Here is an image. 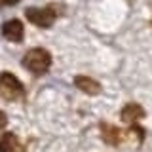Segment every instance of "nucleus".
Wrapping results in <instances>:
<instances>
[{
  "label": "nucleus",
  "instance_id": "obj_1",
  "mask_svg": "<svg viewBox=\"0 0 152 152\" xmlns=\"http://www.w3.org/2000/svg\"><path fill=\"white\" fill-rule=\"evenodd\" d=\"M23 66L27 70H31L32 74H46L51 66V53L44 48L28 50L23 55Z\"/></svg>",
  "mask_w": 152,
  "mask_h": 152
},
{
  "label": "nucleus",
  "instance_id": "obj_2",
  "mask_svg": "<svg viewBox=\"0 0 152 152\" xmlns=\"http://www.w3.org/2000/svg\"><path fill=\"white\" fill-rule=\"evenodd\" d=\"M27 19L32 25L40 27V28H48L55 23V19L59 17V10L57 6H46V8H27L25 10Z\"/></svg>",
  "mask_w": 152,
  "mask_h": 152
},
{
  "label": "nucleus",
  "instance_id": "obj_3",
  "mask_svg": "<svg viewBox=\"0 0 152 152\" xmlns=\"http://www.w3.org/2000/svg\"><path fill=\"white\" fill-rule=\"evenodd\" d=\"M0 95L6 101H19L25 95V88L12 72H0Z\"/></svg>",
  "mask_w": 152,
  "mask_h": 152
},
{
  "label": "nucleus",
  "instance_id": "obj_4",
  "mask_svg": "<svg viewBox=\"0 0 152 152\" xmlns=\"http://www.w3.org/2000/svg\"><path fill=\"white\" fill-rule=\"evenodd\" d=\"M2 36L10 42H21L25 38V28L19 19H10L2 25Z\"/></svg>",
  "mask_w": 152,
  "mask_h": 152
},
{
  "label": "nucleus",
  "instance_id": "obj_5",
  "mask_svg": "<svg viewBox=\"0 0 152 152\" xmlns=\"http://www.w3.org/2000/svg\"><path fill=\"white\" fill-rule=\"evenodd\" d=\"M101 135H103V141L112 146H118L122 142H126V131L118 129V127H114L107 122H101Z\"/></svg>",
  "mask_w": 152,
  "mask_h": 152
},
{
  "label": "nucleus",
  "instance_id": "obj_6",
  "mask_svg": "<svg viewBox=\"0 0 152 152\" xmlns=\"http://www.w3.org/2000/svg\"><path fill=\"white\" fill-rule=\"evenodd\" d=\"M141 118H145V110H142V107H141V104H137V103L126 104V107L122 108V112H120V120L124 124H127V126L137 124Z\"/></svg>",
  "mask_w": 152,
  "mask_h": 152
},
{
  "label": "nucleus",
  "instance_id": "obj_7",
  "mask_svg": "<svg viewBox=\"0 0 152 152\" xmlns=\"http://www.w3.org/2000/svg\"><path fill=\"white\" fill-rule=\"evenodd\" d=\"M74 86L80 89V91H84L88 95H99V93H101V84H99L97 80H93L91 76H84V74L76 76V78H74Z\"/></svg>",
  "mask_w": 152,
  "mask_h": 152
},
{
  "label": "nucleus",
  "instance_id": "obj_8",
  "mask_svg": "<svg viewBox=\"0 0 152 152\" xmlns=\"http://www.w3.org/2000/svg\"><path fill=\"white\" fill-rule=\"evenodd\" d=\"M0 152H27V150L13 133H4V135H0Z\"/></svg>",
  "mask_w": 152,
  "mask_h": 152
},
{
  "label": "nucleus",
  "instance_id": "obj_9",
  "mask_svg": "<svg viewBox=\"0 0 152 152\" xmlns=\"http://www.w3.org/2000/svg\"><path fill=\"white\" fill-rule=\"evenodd\" d=\"M6 124H8V116H6V112L0 110V129H2V127H6Z\"/></svg>",
  "mask_w": 152,
  "mask_h": 152
},
{
  "label": "nucleus",
  "instance_id": "obj_10",
  "mask_svg": "<svg viewBox=\"0 0 152 152\" xmlns=\"http://www.w3.org/2000/svg\"><path fill=\"white\" fill-rule=\"evenodd\" d=\"M19 0H0V4L2 6H13V4H17Z\"/></svg>",
  "mask_w": 152,
  "mask_h": 152
},
{
  "label": "nucleus",
  "instance_id": "obj_11",
  "mask_svg": "<svg viewBox=\"0 0 152 152\" xmlns=\"http://www.w3.org/2000/svg\"><path fill=\"white\" fill-rule=\"evenodd\" d=\"M150 25H152V23H150Z\"/></svg>",
  "mask_w": 152,
  "mask_h": 152
}]
</instances>
